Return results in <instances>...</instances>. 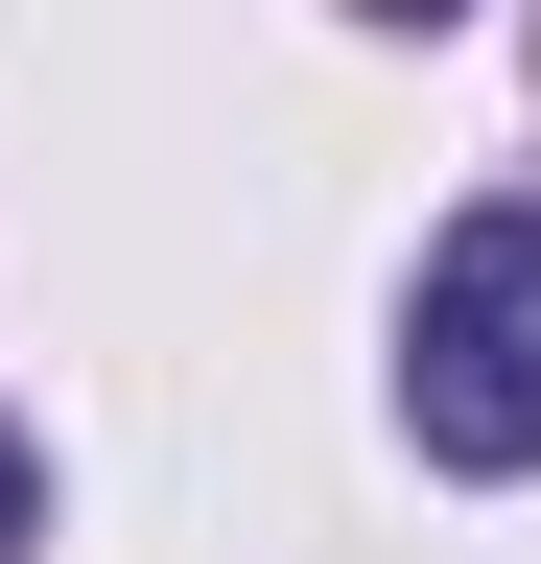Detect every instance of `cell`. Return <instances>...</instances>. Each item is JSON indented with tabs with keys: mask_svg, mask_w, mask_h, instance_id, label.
Returning a JSON list of instances; mask_svg holds the SVG:
<instances>
[{
	"mask_svg": "<svg viewBox=\"0 0 541 564\" xmlns=\"http://www.w3.org/2000/svg\"><path fill=\"white\" fill-rule=\"evenodd\" d=\"M354 24H447V0H354Z\"/></svg>",
	"mask_w": 541,
	"mask_h": 564,
	"instance_id": "3957f363",
	"label": "cell"
},
{
	"mask_svg": "<svg viewBox=\"0 0 541 564\" xmlns=\"http://www.w3.org/2000/svg\"><path fill=\"white\" fill-rule=\"evenodd\" d=\"M47 541V470H24V423H0V564H24Z\"/></svg>",
	"mask_w": 541,
	"mask_h": 564,
	"instance_id": "7a4b0ae2",
	"label": "cell"
},
{
	"mask_svg": "<svg viewBox=\"0 0 541 564\" xmlns=\"http://www.w3.org/2000/svg\"><path fill=\"white\" fill-rule=\"evenodd\" d=\"M400 423H424V470H541V188L424 236V282H400Z\"/></svg>",
	"mask_w": 541,
	"mask_h": 564,
	"instance_id": "6da1fadb",
	"label": "cell"
}]
</instances>
